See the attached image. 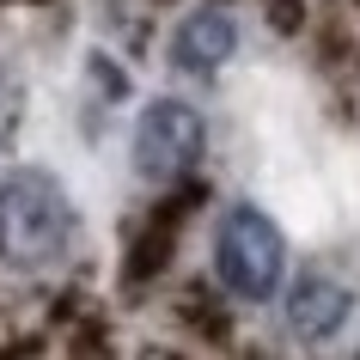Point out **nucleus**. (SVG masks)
Returning a JSON list of instances; mask_svg holds the SVG:
<instances>
[{
	"mask_svg": "<svg viewBox=\"0 0 360 360\" xmlns=\"http://www.w3.org/2000/svg\"><path fill=\"white\" fill-rule=\"evenodd\" d=\"M232 56H238V25H232V13H220V6H195V13L177 19L165 61L184 79H214Z\"/></svg>",
	"mask_w": 360,
	"mask_h": 360,
	"instance_id": "nucleus-4",
	"label": "nucleus"
},
{
	"mask_svg": "<svg viewBox=\"0 0 360 360\" xmlns=\"http://www.w3.org/2000/svg\"><path fill=\"white\" fill-rule=\"evenodd\" d=\"M214 269L232 300H275L287 269V238L257 202H232L214 226Z\"/></svg>",
	"mask_w": 360,
	"mask_h": 360,
	"instance_id": "nucleus-2",
	"label": "nucleus"
},
{
	"mask_svg": "<svg viewBox=\"0 0 360 360\" xmlns=\"http://www.w3.org/2000/svg\"><path fill=\"white\" fill-rule=\"evenodd\" d=\"M134 171L147 177V184H177V177H190L202 165V153H208V122L195 104L184 98H153L141 122H134Z\"/></svg>",
	"mask_w": 360,
	"mask_h": 360,
	"instance_id": "nucleus-3",
	"label": "nucleus"
},
{
	"mask_svg": "<svg viewBox=\"0 0 360 360\" xmlns=\"http://www.w3.org/2000/svg\"><path fill=\"white\" fill-rule=\"evenodd\" d=\"M74 245V202L56 171L19 165L0 177V263L49 269Z\"/></svg>",
	"mask_w": 360,
	"mask_h": 360,
	"instance_id": "nucleus-1",
	"label": "nucleus"
},
{
	"mask_svg": "<svg viewBox=\"0 0 360 360\" xmlns=\"http://www.w3.org/2000/svg\"><path fill=\"white\" fill-rule=\"evenodd\" d=\"M348 311H354V287L323 275V269H305L287 293V330L300 342H330L348 323Z\"/></svg>",
	"mask_w": 360,
	"mask_h": 360,
	"instance_id": "nucleus-5",
	"label": "nucleus"
}]
</instances>
